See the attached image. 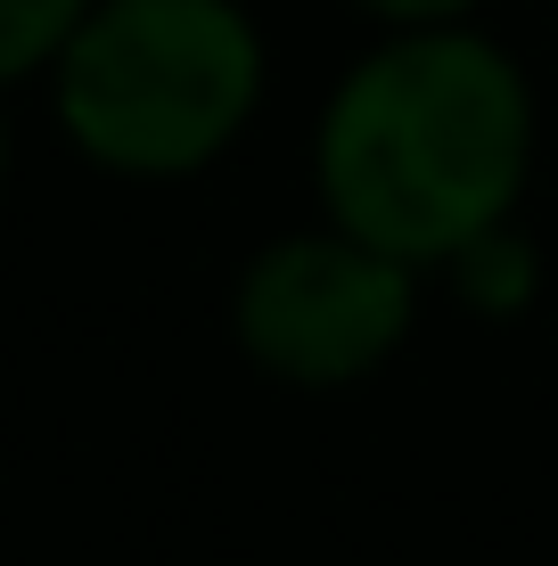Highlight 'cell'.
Here are the masks:
<instances>
[{
    "instance_id": "obj_1",
    "label": "cell",
    "mask_w": 558,
    "mask_h": 566,
    "mask_svg": "<svg viewBox=\"0 0 558 566\" xmlns=\"http://www.w3.org/2000/svg\"><path fill=\"white\" fill-rule=\"evenodd\" d=\"M320 206L402 263H452L534 172V91L468 25H402L320 107Z\"/></svg>"
},
{
    "instance_id": "obj_2",
    "label": "cell",
    "mask_w": 558,
    "mask_h": 566,
    "mask_svg": "<svg viewBox=\"0 0 558 566\" xmlns=\"http://www.w3.org/2000/svg\"><path fill=\"white\" fill-rule=\"evenodd\" d=\"M263 33L239 0H91L57 50V124L107 172L181 181L246 132Z\"/></svg>"
},
{
    "instance_id": "obj_3",
    "label": "cell",
    "mask_w": 558,
    "mask_h": 566,
    "mask_svg": "<svg viewBox=\"0 0 558 566\" xmlns=\"http://www.w3.org/2000/svg\"><path fill=\"white\" fill-rule=\"evenodd\" d=\"M411 271L419 263L354 239L345 222L272 239L239 271V296H230L246 361H263L287 386L370 378L419 321V280Z\"/></svg>"
},
{
    "instance_id": "obj_4",
    "label": "cell",
    "mask_w": 558,
    "mask_h": 566,
    "mask_svg": "<svg viewBox=\"0 0 558 566\" xmlns=\"http://www.w3.org/2000/svg\"><path fill=\"white\" fill-rule=\"evenodd\" d=\"M83 17H91V0H0V91L57 66V50L74 42Z\"/></svg>"
},
{
    "instance_id": "obj_5",
    "label": "cell",
    "mask_w": 558,
    "mask_h": 566,
    "mask_svg": "<svg viewBox=\"0 0 558 566\" xmlns=\"http://www.w3.org/2000/svg\"><path fill=\"white\" fill-rule=\"evenodd\" d=\"M452 263H460V296L485 304V312H509V304L534 296V247L509 239V222H493L485 239H468Z\"/></svg>"
},
{
    "instance_id": "obj_6",
    "label": "cell",
    "mask_w": 558,
    "mask_h": 566,
    "mask_svg": "<svg viewBox=\"0 0 558 566\" xmlns=\"http://www.w3.org/2000/svg\"><path fill=\"white\" fill-rule=\"evenodd\" d=\"M354 9L387 17V25H460L476 0H354Z\"/></svg>"
},
{
    "instance_id": "obj_7",
    "label": "cell",
    "mask_w": 558,
    "mask_h": 566,
    "mask_svg": "<svg viewBox=\"0 0 558 566\" xmlns=\"http://www.w3.org/2000/svg\"><path fill=\"white\" fill-rule=\"evenodd\" d=\"M0 181H9V124H0Z\"/></svg>"
}]
</instances>
